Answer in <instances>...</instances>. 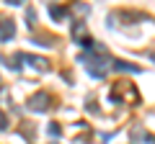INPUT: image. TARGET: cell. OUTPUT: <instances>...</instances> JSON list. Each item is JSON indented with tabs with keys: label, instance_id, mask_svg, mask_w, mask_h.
<instances>
[{
	"label": "cell",
	"instance_id": "5b68a950",
	"mask_svg": "<svg viewBox=\"0 0 155 144\" xmlns=\"http://www.w3.org/2000/svg\"><path fill=\"white\" fill-rule=\"evenodd\" d=\"M114 70H122V72H137L134 64H127V62H114Z\"/></svg>",
	"mask_w": 155,
	"mask_h": 144
},
{
	"label": "cell",
	"instance_id": "3957f363",
	"mask_svg": "<svg viewBox=\"0 0 155 144\" xmlns=\"http://www.w3.org/2000/svg\"><path fill=\"white\" fill-rule=\"evenodd\" d=\"M47 100H49V98H47L44 93H39V95H34V98H31V105L36 108V111H44V108H47V105H44Z\"/></svg>",
	"mask_w": 155,
	"mask_h": 144
},
{
	"label": "cell",
	"instance_id": "6da1fadb",
	"mask_svg": "<svg viewBox=\"0 0 155 144\" xmlns=\"http://www.w3.org/2000/svg\"><path fill=\"white\" fill-rule=\"evenodd\" d=\"M83 62H88V72L93 75V77H104L106 75V62L101 59V57H83Z\"/></svg>",
	"mask_w": 155,
	"mask_h": 144
},
{
	"label": "cell",
	"instance_id": "7a4b0ae2",
	"mask_svg": "<svg viewBox=\"0 0 155 144\" xmlns=\"http://www.w3.org/2000/svg\"><path fill=\"white\" fill-rule=\"evenodd\" d=\"M13 33H16V28H13L11 21H3V23H0V41H8Z\"/></svg>",
	"mask_w": 155,
	"mask_h": 144
},
{
	"label": "cell",
	"instance_id": "277c9868",
	"mask_svg": "<svg viewBox=\"0 0 155 144\" xmlns=\"http://www.w3.org/2000/svg\"><path fill=\"white\" fill-rule=\"evenodd\" d=\"M49 16L57 18V21H62V18H65V8H60V5H49Z\"/></svg>",
	"mask_w": 155,
	"mask_h": 144
}]
</instances>
